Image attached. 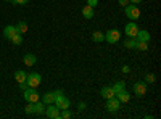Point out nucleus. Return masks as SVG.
<instances>
[{
    "label": "nucleus",
    "instance_id": "obj_1",
    "mask_svg": "<svg viewBox=\"0 0 161 119\" xmlns=\"http://www.w3.org/2000/svg\"><path fill=\"white\" fill-rule=\"evenodd\" d=\"M55 106L61 111V110H66V108H69L71 106V101H69V98H66L64 95H63V92L61 90H55Z\"/></svg>",
    "mask_w": 161,
    "mask_h": 119
},
{
    "label": "nucleus",
    "instance_id": "obj_2",
    "mask_svg": "<svg viewBox=\"0 0 161 119\" xmlns=\"http://www.w3.org/2000/svg\"><path fill=\"white\" fill-rule=\"evenodd\" d=\"M23 97H24L26 101H31V103H36V101H39V98H40L37 89H32V87H28L26 90H23Z\"/></svg>",
    "mask_w": 161,
    "mask_h": 119
},
{
    "label": "nucleus",
    "instance_id": "obj_3",
    "mask_svg": "<svg viewBox=\"0 0 161 119\" xmlns=\"http://www.w3.org/2000/svg\"><path fill=\"white\" fill-rule=\"evenodd\" d=\"M124 8H126V16L130 21H137L140 18V10H139V7H136L134 3L132 5H126Z\"/></svg>",
    "mask_w": 161,
    "mask_h": 119
},
{
    "label": "nucleus",
    "instance_id": "obj_4",
    "mask_svg": "<svg viewBox=\"0 0 161 119\" xmlns=\"http://www.w3.org/2000/svg\"><path fill=\"white\" fill-rule=\"evenodd\" d=\"M26 82H28V87H32V89H37L42 82V77H40L39 73H29L28 77H26Z\"/></svg>",
    "mask_w": 161,
    "mask_h": 119
},
{
    "label": "nucleus",
    "instance_id": "obj_5",
    "mask_svg": "<svg viewBox=\"0 0 161 119\" xmlns=\"http://www.w3.org/2000/svg\"><path fill=\"white\" fill-rule=\"evenodd\" d=\"M119 39H121V31L119 29H110L105 34V41L108 44H116Z\"/></svg>",
    "mask_w": 161,
    "mask_h": 119
},
{
    "label": "nucleus",
    "instance_id": "obj_6",
    "mask_svg": "<svg viewBox=\"0 0 161 119\" xmlns=\"http://www.w3.org/2000/svg\"><path fill=\"white\" fill-rule=\"evenodd\" d=\"M119 106H121V101H119L116 97L106 100V110H108L110 113H116V111L119 110Z\"/></svg>",
    "mask_w": 161,
    "mask_h": 119
},
{
    "label": "nucleus",
    "instance_id": "obj_7",
    "mask_svg": "<svg viewBox=\"0 0 161 119\" xmlns=\"http://www.w3.org/2000/svg\"><path fill=\"white\" fill-rule=\"evenodd\" d=\"M45 114H47L50 119H60V110H58L53 103L45 106Z\"/></svg>",
    "mask_w": 161,
    "mask_h": 119
},
{
    "label": "nucleus",
    "instance_id": "obj_8",
    "mask_svg": "<svg viewBox=\"0 0 161 119\" xmlns=\"http://www.w3.org/2000/svg\"><path fill=\"white\" fill-rule=\"evenodd\" d=\"M126 35L127 37H136L137 35V32H139V26L136 24V21H130V23H127L126 24Z\"/></svg>",
    "mask_w": 161,
    "mask_h": 119
},
{
    "label": "nucleus",
    "instance_id": "obj_9",
    "mask_svg": "<svg viewBox=\"0 0 161 119\" xmlns=\"http://www.w3.org/2000/svg\"><path fill=\"white\" fill-rule=\"evenodd\" d=\"M134 94H136V97H143L147 94V82H136L134 84Z\"/></svg>",
    "mask_w": 161,
    "mask_h": 119
},
{
    "label": "nucleus",
    "instance_id": "obj_10",
    "mask_svg": "<svg viewBox=\"0 0 161 119\" xmlns=\"http://www.w3.org/2000/svg\"><path fill=\"white\" fill-rule=\"evenodd\" d=\"M121 103H127L129 100H130V94L126 90V89H123V90H119V92H116V95H114Z\"/></svg>",
    "mask_w": 161,
    "mask_h": 119
},
{
    "label": "nucleus",
    "instance_id": "obj_11",
    "mask_svg": "<svg viewBox=\"0 0 161 119\" xmlns=\"http://www.w3.org/2000/svg\"><path fill=\"white\" fill-rule=\"evenodd\" d=\"M18 32V29H16V26H5V29H3V37L5 39H8V41H10V39L13 37V35H15Z\"/></svg>",
    "mask_w": 161,
    "mask_h": 119
},
{
    "label": "nucleus",
    "instance_id": "obj_12",
    "mask_svg": "<svg viewBox=\"0 0 161 119\" xmlns=\"http://www.w3.org/2000/svg\"><path fill=\"white\" fill-rule=\"evenodd\" d=\"M36 61H37V57L32 55V53H26V55L23 57V63H24L26 66H34Z\"/></svg>",
    "mask_w": 161,
    "mask_h": 119
},
{
    "label": "nucleus",
    "instance_id": "obj_13",
    "mask_svg": "<svg viewBox=\"0 0 161 119\" xmlns=\"http://www.w3.org/2000/svg\"><path fill=\"white\" fill-rule=\"evenodd\" d=\"M100 95H102L105 100L113 98V97H114V90H113V87H103V89L100 90Z\"/></svg>",
    "mask_w": 161,
    "mask_h": 119
},
{
    "label": "nucleus",
    "instance_id": "obj_14",
    "mask_svg": "<svg viewBox=\"0 0 161 119\" xmlns=\"http://www.w3.org/2000/svg\"><path fill=\"white\" fill-rule=\"evenodd\" d=\"M136 39H137V41H145V42H150V39H152V35H150V32H148V31H143V29H139V32H137Z\"/></svg>",
    "mask_w": 161,
    "mask_h": 119
},
{
    "label": "nucleus",
    "instance_id": "obj_15",
    "mask_svg": "<svg viewBox=\"0 0 161 119\" xmlns=\"http://www.w3.org/2000/svg\"><path fill=\"white\" fill-rule=\"evenodd\" d=\"M42 103H45V105L55 103V92H47V94H44L42 95Z\"/></svg>",
    "mask_w": 161,
    "mask_h": 119
},
{
    "label": "nucleus",
    "instance_id": "obj_16",
    "mask_svg": "<svg viewBox=\"0 0 161 119\" xmlns=\"http://www.w3.org/2000/svg\"><path fill=\"white\" fill-rule=\"evenodd\" d=\"M92 41L95 42V44H102V42L105 41V34L100 32V31H93V34H92Z\"/></svg>",
    "mask_w": 161,
    "mask_h": 119
},
{
    "label": "nucleus",
    "instance_id": "obj_17",
    "mask_svg": "<svg viewBox=\"0 0 161 119\" xmlns=\"http://www.w3.org/2000/svg\"><path fill=\"white\" fill-rule=\"evenodd\" d=\"M93 15H95V11H93V8H92L90 5H86V7L82 8V16H84V18L90 19V18H93Z\"/></svg>",
    "mask_w": 161,
    "mask_h": 119
},
{
    "label": "nucleus",
    "instance_id": "obj_18",
    "mask_svg": "<svg viewBox=\"0 0 161 119\" xmlns=\"http://www.w3.org/2000/svg\"><path fill=\"white\" fill-rule=\"evenodd\" d=\"M10 42H11L13 45H21V44H23V34L16 32L15 35H13V37L10 39Z\"/></svg>",
    "mask_w": 161,
    "mask_h": 119
},
{
    "label": "nucleus",
    "instance_id": "obj_19",
    "mask_svg": "<svg viewBox=\"0 0 161 119\" xmlns=\"http://www.w3.org/2000/svg\"><path fill=\"white\" fill-rule=\"evenodd\" d=\"M26 77H28V74H26L23 69H18L15 73V79H16V82H24L26 81Z\"/></svg>",
    "mask_w": 161,
    "mask_h": 119
},
{
    "label": "nucleus",
    "instance_id": "obj_20",
    "mask_svg": "<svg viewBox=\"0 0 161 119\" xmlns=\"http://www.w3.org/2000/svg\"><path fill=\"white\" fill-rule=\"evenodd\" d=\"M16 29H18L19 34H26V32H28V23H26V21H19L16 24Z\"/></svg>",
    "mask_w": 161,
    "mask_h": 119
},
{
    "label": "nucleus",
    "instance_id": "obj_21",
    "mask_svg": "<svg viewBox=\"0 0 161 119\" xmlns=\"http://www.w3.org/2000/svg\"><path fill=\"white\" fill-rule=\"evenodd\" d=\"M34 105H36V114H42V113H45V106H47L45 103H42V101H36Z\"/></svg>",
    "mask_w": 161,
    "mask_h": 119
},
{
    "label": "nucleus",
    "instance_id": "obj_22",
    "mask_svg": "<svg viewBox=\"0 0 161 119\" xmlns=\"http://www.w3.org/2000/svg\"><path fill=\"white\" fill-rule=\"evenodd\" d=\"M136 48L140 50V51H147V50H148V42H145V41H137Z\"/></svg>",
    "mask_w": 161,
    "mask_h": 119
},
{
    "label": "nucleus",
    "instance_id": "obj_23",
    "mask_svg": "<svg viewBox=\"0 0 161 119\" xmlns=\"http://www.w3.org/2000/svg\"><path fill=\"white\" fill-rule=\"evenodd\" d=\"M136 44H137V39L136 37H129L127 41L124 42V47L126 48H136Z\"/></svg>",
    "mask_w": 161,
    "mask_h": 119
},
{
    "label": "nucleus",
    "instance_id": "obj_24",
    "mask_svg": "<svg viewBox=\"0 0 161 119\" xmlns=\"http://www.w3.org/2000/svg\"><path fill=\"white\" fill-rule=\"evenodd\" d=\"M24 111H26V114H32V113H36V105L31 103V101H28V106L24 108Z\"/></svg>",
    "mask_w": 161,
    "mask_h": 119
},
{
    "label": "nucleus",
    "instance_id": "obj_25",
    "mask_svg": "<svg viewBox=\"0 0 161 119\" xmlns=\"http://www.w3.org/2000/svg\"><path fill=\"white\" fill-rule=\"evenodd\" d=\"M123 89H126V84H124L123 81H119V82H116V84L113 85V90H114V95H116V92H119V90H123Z\"/></svg>",
    "mask_w": 161,
    "mask_h": 119
},
{
    "label": "nucleus",
    "instance_id": "obj_26",
    "mask_svg": "<svg viewBox=\"0 0 161 119\" xmlns=\"http://www.w3.org/2000/svg\"><path fill=\"white\" fill-rule=\"evenodd\" d=\"M73 114H71V111H69V108H66V110H61L60 111V117L61 119H69Z\"/></svg>",
    "mask_w": 161,
    "mask_h": 119
},
{
    "label": "nucleus",
    "instance_id": "obj_27",
    "mask_svg": "<svg viewBox=\"0 0 161 119\" xmlns=\"http://www.w3.org/2000/svg\"><path fill=\"white\" fill-rule=\"evenodd\" d=\"M155 81H156V77H155V74L148 73V74L145 76V81H143V82H147V84H153Z\"/></svg>",
    "mask_w": 161,
    "mask_h": 119
},
{
    "label": "nucleus",
    "instance_id": "obj_28",
    "mask_svg": "<svg viewBox=\"0 0 161 119\" xmlns=\"http://www.w3.org/2000/svg\"><path fill=\"white\" fill-rule=\"evenodd\" d=\"M87 5H90L92 8H95L98 5V0H87Z\"/></svg>",
    "mask_w": 161,
    "mask_h": 119
},
{
    "label": "nucleus",
    "instance_id": "obj_29",
    "mask_svg": "<svg viewBox=\"0 0 161 119\" xmlns=\"http://www.w3.org/2000/svg\"><path fill=\"white\" fill-rule=\"evenodd\" d=\"M28 2H29V0H13V3H15V5H26Z\"/></svg>",
    "mask_w": 161,
    "mask_h": 119
},
{
    "label": "nucleus",
    "instance_id": "obj_30",
    "mask_svg": "<svg viewBox=\"0 0 161 119\" xmlns=\"http://www.w3.org/2000/svg\"><path fill=\"white\" fill-rule=\"evenodd\" d=\"M118 3H119L121 7H126V5H129L130 2H129V0H118Z\"/></svg>",
    "mask_w": 161,
    "mask_h": 119
},
{
    "label": "nucleus",
    "instance_id": "obj_31",
    "mask_svg": "<svg viewBox=\"0 0 161 119\" xmlns=\"http://www.w3.org/2000/svg\"><path fill=\"white\" fill-rule=\"evenodd\" d=\"M19 89L21 90H26V89H28V82H26V81L24 82H19Z\"/></svg>",
    "mask_w": 161,
    "mask_h": 119
},
{
    "label": "nucleus",
    "instance_id": "obj_32",
    "mask_svg": "<svg viewBox=\"0 0 161 119\" xmlns=\"http://www.w3.org/2000/svg\"><path fill=\"white\" fill-rule=\"evenodd\" d=\"M84 108H86V103H84V101H80V103H79V108H77V110H79V111H82Z\"/></svg>",
    "mask_w": 161,
    "mask_h": 119
},
{
    "label": "nucleus",
    "instance_id": "obj_33",
    "mask_svg": "<svg viewBox=\"0 0 161 119\" xmlns=\"http://www.w3.org/2000/svg\"><path fill=\"white\" fill-rule=\"evenodd\" d=\"M129 71H130V68H129L127 64H124V66H123V73H126V74H127Z\"/></svg>",
    "mask_w": 161,
    "mask_h": 119
},
{
    "label": "nucleus",
    "instance_id": "obj_34",
    "mask_svg": "<svg viewBox=\"0 0 161 119\" xmlns=\"http://www.w3.org/2000/svg\"><path fill=\"white\" fill-rule=\"evenodd\" d=\"M129 2H130V3H134V5H139V3L142 2V0H129Z\"/></svg>",
    "mask_w": 161,
    "mask_h": 119
},
{
    "label": "nucleus",
    "instance_id": "obj_35",
    "mask_svg": "<svg viewBox=\"0 0 161 119\" xmlns=\"http://www.w3.org/2000/svg\"><path fill=\"white\" fill-rule=\"evenodd\" d=\"M5 2H13V0H5Z\"/></svg>",
    "mask_w": 161,
    "mask_h": 119
}]
</instances>
